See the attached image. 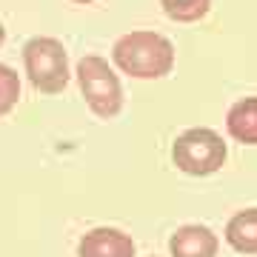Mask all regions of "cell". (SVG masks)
<instances>
[{"mask_svg": "<svg viewBox=\"0 0 257 257\" xmlns=\"http://www.w3.org/2000/svg\"><path fill=\"white\" fill-rule=\"evenodd\" d=\"M114 63L120 66V72H126L128 77L138 80H155L172 72L175 66V46L157 32H128L114 43L111 49Z\"/></svg>", "mask_w": 257, "mask_h": 257, "instance_id": "6da1fadb", "label": "cell"}, {"mask_svg": "<svg viewBox=\"0 0 257 257\" xmlns=\"http://www.w3.org/2000/svg\"><path fill=\"white\" fill-rule=\"evenodd\" d=\"M29 83L43 94H57L69 83V55L57 37H32L23 46Z\"/></svg>", "mask_w": 257, "mask_h": 257, "instance_id": "7a4b0ae2", "label": "cell"}, {"mask_svg": "<svg viewBox=\"0 0 257 257\" xmlns=\"http://www.w3.org/2000/svg\"><path fill=\"white\" fill-rule=\"evenodd\" d=\"M172 160L186 175H214L226 163V143L214 128H186L172 146Z\"/></svg>", "mask_w": 257, "mask_h": 257, "instance_id": "3957f363", "label": "cell"}, {"mask_svg": "<svg viewBox=\"0 0 257 257\" xmlns=\"http://www.w3.org/2000/svg\"><path fill=\"white\" fill-rule=\"evenodd\" d=\"M77 83L80 92L89 103V109L97 117L109 120L123 109V89H120L117 74L111 72L109 60H103L100 55H86L77 63Z\"/></svg>", "mask_w": 257, "mask_h": 257, "instance_id": "277c9868", "label": "cell"}, {"mask_svg": "<svg viewBox=\"0 0 257 257\" xmlns=\"http://www.w3.org/2000/svg\"><path fill=\"white\" fill-rule=\"evenodd\" d=\"M77 257H135V240L120 229L100 226L80 237Z\"/></svg>", "mask_w": 257, "mask_h": 257, "instance_id": "5b68a950", "label": "cell"}, {"mask_svg": "<svg viewBox=\"0 0 257 257\" xmlns=\"http://www.w3.org/2000/svg\"><path fill=\"white\" fill-rule=\"evenodd\" d=\"M217 248H220L217 234L206 226H197V223L180 226L169 240L172 257H217Z\"/></svg>", "mask_w": 257, "mask_h": 257, "instance_id": "8992f818", "label": "cell"}, {"mask_svg": "<svg viewBox=\"0 0 257 257\" xmlns=\"http://www.w3.org/2000/svg\"><path fill=\"white\" fill-rule=\"evenodd\" d=\"M226 128L229 135L240 143L254 146L257 143V97H246L237 100L226 114Z\"/></svg>", "mask_w": 257, "mask_h": 257, "instance_id": "52a82bcc", "label": "cell"}, {"mask_svg": "<svg viewBox=\"0 0 257 257\" xmlns=\"http://www.w3.org/2000/svg\"><path fill=\"white\" fill-rule=\"evenodd\" d=\"M226 243L240 254H257V209L237 211L226 226Z\"/></svg>", "mask_w": 257, "mask_h": 257, "instance_id": "ba28073f", "label": "cell"}, {"mask_svg": "<svg viewBox=\"0 0 257 257\" xmlns=\"http://www.w3.org/2000/svg\"><path fill=\"white\" fill-rule=\"evenodd\" d=\"M160 6L177 23H194V20L206 18L211 0H160Z\"/></svg>", "mask_w": 257, "mask_h": 257, "instance_id": "9c48e42d", "label": "cell"}, {"mask_svg": "<svg viewBox=\"0 0 257 257\" xmlns=\"http://www.w3.org/2000/svg\"><path fill=\"white\" fill-rule=\"evenodd\" d=\"M20 100V77L12 66L0 63V117H6Z\"/></svg>", "mask_w": 257, "mask_h": 257, "instance_id": "30bf717a", "label": "cell"}, {"mask_svg": "<svg viewBox=\"0 0 257 257\" xmlns=\"http://www.w3.org/2000/svg\"><path fill=\"white\" fill-rule=\"evenodd\" d=\"M3 37H6V29H3V23H0V46H3Z\"/></svg>", "mask_w": 257, "mask_h": 257, "instance_id": "8fae6325", "label": "cell"}, {"mask_svg": "<svg viewBox=\"0 0 257 257\" xmlns=\"http://www.w3.org/2000/svg\"><path fill=\"white\" fill-rule=\"evenodd\" d=\"M74 3H94V0H74Z\"/></svg>", "mask_w": 257, "mask_h": 257, "instance_id": "7c38bea8", "label": "cell"}]
</instances>
